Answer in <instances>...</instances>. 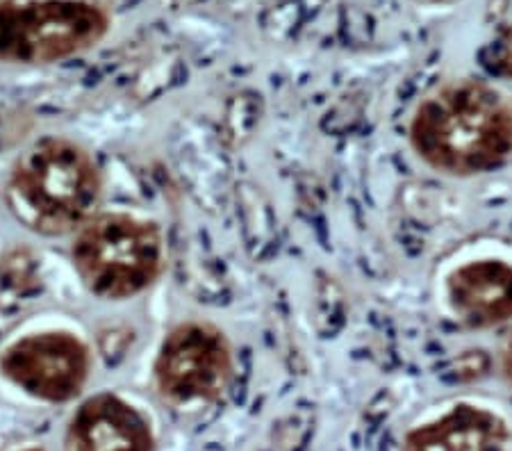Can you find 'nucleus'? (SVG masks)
I'll use <instances>...</instances> for the list:
<instances>
[{
  "label": "nucleus",
  "instance_id": "3",
  "mask_svg": "<svg viewBox=\"0 0 512 451\" xmlns=\"http://www.w3.org/2000/svg\"><path fill=\"white\" fill-rule=\"evenodd\" d=\"M71 258L98 297L128 299L158 278L162 235L151 221L128 215L92 217L78 231Z\"/></svg>",
  "mask_w": 512,
  "mask_h": 451
},
{
  "label": "nucleus",
  "instance_id": "5",
  "mask_svg": "<svg viewBox=\"0 0 512 451\" xmlns=\"http://www.w3.org/2000/svg\"><path fill=\"white\" fill-rule=\"evenodd\" d=\"M233 376L230 347L217 328L183 324L173 328L155 360V381L171 401H214Z\"/></svg>",
  "mask_w": 512,
  "mask_h": 451
},
{
  "label": "nucleus",
  "instance_id": "8",
  "mask_svg": "<svg viewBox=\"0 0 512 451\" xmlns=\"http://www.w3.org/2000/svg\"><path fill=\"white\" fill-rule=\"evenodd\" d=\"M66 451H153V436L135 408L101 395L82 404L71 420Z\"/></svg>",
  "mask_w": 512,
  "mask_h": 451
},
{
  "label": "nucleus",
  "instance_id": "12",
  "mask_svg": "<svg viewBox=\"0 0 512 451\" xmlns=\"http://www.w3.org/2000/svg\"><path fill=\"white\" fill-rule=\"evenodd\" d=\"M30 451H39V449H30Z\"/></svg>",
  "mask_w": 512,
  "mask_h": 451
},
{
  "label": "nucleus",
  "instance_id": "1",
  "mask_svg": "<svg viewBox=\"0 0 512 451\" xmlns=\"http://www.w3.org/2000/svg\"><path fill=\"white\" fill-rule=\"evenodd\" d=\"M408 139L437 174H490L512 158V101L485 80L444 82L412 112Z\"/></svg>",
  "mask_w": 512,
  "mask_h": 451
},
{
  "label": "nucleus",
  "instance_id": "6",
  "mask_svg": "<svg viewBox=\"0 0 512 451\" xmlns=\"http://www.w3.org/2000/svg\"><path fill=\"white\" fill-rule=\"evenodd\" d=\"M0 372L28 395L69 401L89 376V351L71 333L28 335L0 356Z\"/></svg>",
  "mask_w": 512,
  "mask_h": 451
},
{
  "label": "nucleus",
  "instance_id": "11",
  "mask_svg": "<svg viewBox=\"0 0 512 451\" xmlns=\"http://www.w3.org/2000/svg\"><path fill=\"white\" fill-rule=\"evenodd\" d=\"M499 372L508 385H512V333L503 340L499 349Z\"/></svg>",
  "mask_w": 512,
  "mask_h": 451
},
{
  "label": "nucleus",
  "instance_id": "10",
  "mask_svg": "<svg viewBox=\"0 0 512 451\" xmlns=\"http://www.w3.org/2000/svg\"><path fill=\"white\" fill-rule=\"evenodd\" d=\"M483 69L492 78L512 80V26L503 28L481 55Z\"/></svg>",
  "mask_w": 512,
  "mask_h": 451
},
{
  "label": "nucleus",
  "instance_id": "4",
  "mask_svg": "<svg viewBox=\"0 0 512 451\" xmlns=\"http://www.w3.org/2000/svg\"><path fill=\"white\" fill-rule=\"evenodd\" d=\"M110 16L89 0H0V62L51 64L96 46Z\"/></svg>",
  "mask_w": 512,
  "mask_h": 451
},
{
  "label": "nucleus",
  "instance_id": "2",
  "mask_svg": "<svg viewBox=\"0 0 512 451\" xmlns=\"http://www.w3.org/2000/svg\"><path fill=\"white\" fill-rule=\"evenodd\" d=\"M96 162L69 139H44L16 162L7 203L21 224L41 235L80 231L101 203Z\"/></svg>",
  "mask_w": 512,
  "mask_h": 451
},
{
  "label": "nucleus",
  "instance_id": "9",
  "mask_svg": "<svg viewBox=\"0 0 512 451\" xmlns=\"http://www.w3.org/2000/svg\"><path fill=\"white\" fill-rule=\"evenodd\" d=\"M508 424L490 410L460 404L431 424L410 431L406 451H508Z\"/></svg>",
  "mask_w": 512,
  "mask_h": 451
},
{
  "label": "nucleus",
  "instance_id": "7",
  "mask_svg": "<svg viewBox=\"0 0 512 451\" xmlns=\"http://www.w3.org/2000/svg\"><path fill=\"white\" fill-rule=\"evenodd\" d=\"M447 301L462 324L487 331L512 319V265L483 258L453 269L447 278Z\"/></svg>",
  "mask_w": 512,
  "mask_h": 451
}]
</instances>
